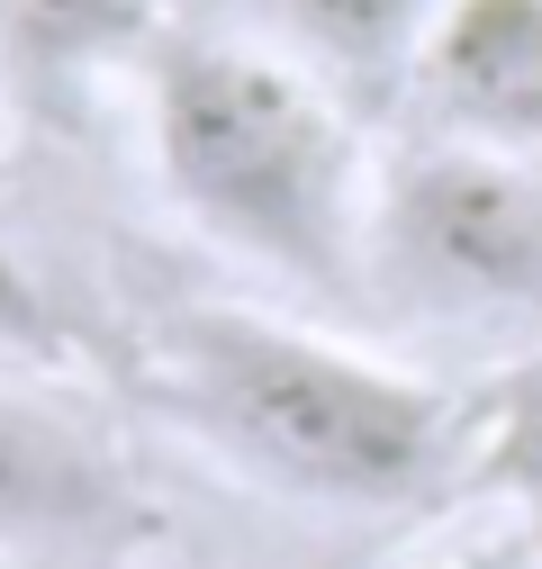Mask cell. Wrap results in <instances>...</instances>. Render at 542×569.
Returning a JSON list of instances; mask_svg holds the SVG:
<instances>
[{"label":"cell","mask_w":542,"mask_h":569,"mask_svg":"<svg viewBox=\"0 0 542 569\" xmlns=\"http://www.w3.org/2000/svg\"><path fill=\"white\" fill-rule=\"evenodd\" d=\"M145 136L190 236L299 299L362 308L380 163L334 82L253 28H181L145 63Z\"/></svg>","instance_id":"cell-1"},{"label":"cell","mask_w":542,"mask_h":569,"mask_svg":"<svg viewBox=\"0 0 542 569\" xmlns=\"http://www.w3.org/2000/svg\"><path fill=\"white\" fill-rule=\"evenodd\" d=\"M154 407L235 479L334 516H406L461 470V407L406 362L262 308H172Z\"/></svg>","instance_id":"cell-2"},{"label":"cell","mask_w":542,"mask_h":569,"mask_svg":"<svg viewBox=\"0 0 542 569\" xmlns=\"http://www.w3.org/2000/svg\"><path fill=\"white\" fill-rule=\"evenodd\" d=\"M362 308L416 343L515 362L542 343V154L416 136L380 163Z\"/></svg>","instance_id":"cell-3"},{"label":"cell","mask_w":542,"mask_h":569,"mask_svg":"<svg viewBox=\"0 0 542 569\" xmlns=\"http://www.w3.org/2000/svg\"><path fill=\"white\" fill-rule=\"evenodd\" d=\"M416 136L542 154V0H452L406 82Z\"/></svg>","instance_id":"cell-4"},{"label":"cell","mask_w":542,"mask_h":569,"mask_svg":"<svg viewBox=\"0 0 542 569\" xmlns=\"http://www.w3.org/2000/svg\"><path fill=\"white\" fill-rule=\"evenodd\" d=\"M118 516H127V479L109 443H91L63 407L0 389V560L91 542Z\"/></svg>","instance_id":"cell-5"},{"label":"cell","mask_w":542,"mask_h":569,"mask_svg":"<svg viewBox=\"0 0 542 569\" xmlns=\"http://www.w3.org/2000/svg\"><path fill=\"white\" fill-rule=\"evenodd\" d=\"M452 0H244V28L271 37L281 54H299L317 82H334L362 118L406 100L416 54L443 28Z\"/></svg>","instance_id":"cell-6"},{"label":"cell","mask_w":542,"mask_h":569,"mask_svg":"<svg viewBox=\"0 0 542 569\" xmlns=\"http://www.w3.org/2000/svg\"><path fill=\"white\" fill-rule=\"evenodd\" d=\"M461 479L498 497L542 560V343L498 362V380L461 407Z\"/></svg>","instance_id":"cell-7"},{"label":"cell","mask_w":542,"mask_h":569,"mask_svg":"<svg viewBox=\"0 0 542 569\" xmlns=\"http://www.w3.org/2000/svg\"><path fill=\"white\" fill-rule=\"evenodd\" d=\"M145 10L136 0H0V73L10 82H63L82 63L118 54Z\"/></svg>","instance_id":"cell-8"},{"label":"cell","mask_w":542,"mask_h":569,"mask_svg":"<svg viewBox=\"0 0 542 569\" xmlns=\"http://www.w3.org/2000/svg\"><path fill=\"white\" fill-rule=\"evenodd\" d=\"M0 352H10V362H54V352H63L54 299L37 290V271L10 244H0Z\"/></svg>","instance_id":"cell-9"}]
</instances>
